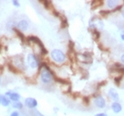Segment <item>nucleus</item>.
<instances>
[{"label": "nucleus", "instance_id": "nucleus-1", "mask_svg": "<svg viewBox=\"0 0 124 116\" xmlns=\"http://www.w3.org/2000/svg\"><path fill=\"white\" fill-rule=\"evenodd\" d=\"M40 76H41V80L44 83H49L52 82V74L51 73L50 69L48 67L44 65V67L41 69V74H40Z\"/></svg>", "mask_w": 124, "mask_h": 116}, {"label": "nucleus", "instance_id": "nucleus-2", "mask_svg": "<svg viewBox=\"0 0 124 116\" xmlns=\"http://www.w3.org/2000/svg\"><path fill=\"white\" fill-rule=\"evenodd\" d=\"M51 56H52V59L58 63H62L66 59V55L60 50H53L51 53Z\"/></svg>", "mask_w": 124, "mask_h": 116}, {"label": "nucleus", "instance_id": "nucleus-3", "mask_svg": "<svg viewBox=\"0 0 124 116\" xmlns=\"http://www.w3.org/2000/svg\"><path fill=\"white\" fill-rule=\"evenodd\" d=\"M28 63H29V67L32 68H36L39 66L38 59H36V57L34 54H29L28 56Z\"/></svg>", "mask_w": 124, "mask_h": 116}, {"label": "nucleus", "instance_id": "nucleus-4", "mask_svg": "<svg viewBox=\"0 0 124 116\" xmlns=\"http://www.w3.org/2000/svg\"><path fill=\"white\" fill-rule=\"evenodd\" d=\"M28 39H29V41L33 42V43H36V44H38L39 47L41 48L42 53H43V54H46V53H47V51L45 50V48H44V45H43L42 42L40 41V39H38L37 37H36V36H29V37Z\"/></svg>", "mask_w": 124, "mask_h": 116}, {"label": "nucleus", "instance_id": "nucleus-5", "mask_svg": "<svg viewBox=\"0 0 124 116\" xmlns=\"http://www.w3.org/2000/svg\"><path fill=\"white\" fill-rule=\"evenodd\" d=\"M94 103L98 108H105L106 107V100L103 97L101 96H98L96 97L95 99H94Z\"/></svg>", "mask_w": 124, "mask_h": 116}, {"label": "nucleus", "instance_id": "nucleus-6", "mask_svg": "<svg viewBox=\"0 0 124 116\" xmlns=\"http://www.w3.org/2000/svg\"><path fill=\"white\" fill-rule=\"evenodd\" d=\"M25 105L29 108H35V107L37 106V101L33 98H28L25 100Z\"/></svg>", "mask_w": 124, "mask_h": 116}, {"label": "nucleus", "instance_id": "nucleus-7", "mask_svg": "<svg viewBox=\"0 0 124 116\" xmlns=\"http://www.w3.org/2000/svg\"><path fill=\"white\" fill-rule=\"evenodd\" d=\"M5 96H9V98H10L11 100L14 101V102H18L20 100V98H21V96L20 94L16 92H12V91H8V92L5 93Z\"/></svg>", "mask_w": 124, "mask_h": 116}, {"label": "nucleus", "instance_id": "nucleus-8", "mask_svg": "<svg viewBox=\"0 0 124 116\" xmlns=\"http://www.w3.org/2000/svg\"><path fill=\"white\" fill-rule=\"evenodd\" d=\"M112 110H113L114 113H115V114H119V113L122 112V107L120 103H118V102H114V103L112 104Z\"/></svg>", "mask_w": 124, "mask_h": 116}, {"label": "nucleus", "instance_id": "nucleus-9", "mask_svg": "<svg viewBox=\"0 0 124 116\" xmlns=\"http://www.w3.org/2000/svg\"><path fill=\"white\" fill-rule=\"evenodd\" d=\"M29 28V23L25 20H22L18 23V29H21V31H26Z\"/></svg>", "mask_w": 124, "mask_h": 116}, {"label": "nucleus", "instance_id": "nucleus-10", "mask_svg": "<svg viewBox=\"0 0 124 116\" xmlns=\"http://www.w3.org/2000/svg\"><path fill=\"white\" fill-rule=\"evenodd\" d=\"M109 95H110V97L112 98V99H114L115 102H117V101L119 100V94L117 93V91L114 89H110L109 90Z\"/></svg>", "mask_w": 124, "mask_h": 116}, {"label": "nucleus", "instance_id": "nucleus-11", "mask_svg": "<svg viewBox=\"0 0 124 116\" xmlns=\"http://www.w3.org/2000/svg\"><path fill=\"white\" fill-rule=\"evenodd\" d=\"M0 98H1V103H2V105L4 106H9V104H10V100H9V98H6V96H1L0 97Z\"/></svg>", "mask_w": 124, "mask_h": 116}, {"label": "nucleus", "instance_id": "nucleus-12", "mask_svg": "<svg viewBox=\"0 0 124 116\" xmlns=\"http://www.w3.org/2000/svg\"><path fill=\"white\" fill-rule=\"evenodd\" d=\"M106 4H107V6H108V7L114 8L116 6L117 1H114V0H108V1L106 2Z\"/></svg>", "mask_w": 124, "mask_h": 116}, {"label": "nucleus", "instance_id": "nucleus-13", "mask_svg": "<svg viewBox=\"0 0 124 116\" xmlns=\"http://www.w3.org/2000/svg\"><path fill=\"white\" fill-rule=\"evenodd\" d=\"M13 108H16V109H21L23 107V105L21 103V102H14L13 105Z\"/></svg>", "mask_w": 124, "mask_h": 116}, {"label": "nucleus", "instance_id": "nucleus-14", "mask_svg": "<svg viewBox=\"0 0 124 116\" xmlns=\"http://www.w3.org/2000/svg\"><path fill=\"white\" fill-rule=\"evenodd\" d=\"M8 67H9V69H10L11 71H12V72H13V73H17V68H15V67H13L11 64L8 65Z\"/></svg>", "mask_w": 124, "mask_h": 116}, {"label": "nucleus", "instance_id": "nucleus-15", "mask_svg": "<svg viewBox=\"0 0 124 116\" xmlns=\"http://www.w3.org/2000/svg\"><path fill=\"white\" fill-rule=\"evenodd\" d=\"M13 5H14V6H16V7H20V2H19V1H17V0H13Z\"/></svg>", "mask_w": 124, "mask_h": 116}, {"label": "nucleus", "instance_id": "nucleus-16", "mask_svg": "<svg viewBox=\"0 0 124 116\" xmlns=\"http://www.w3.org/2000/svg\"><path fill=\"white\" fill-rule=\"evenodd\" d=\"M20 115V114H19V112H13L12 113V114H11V116H19Z\"/></svg>", "mask_w": 124, "mask_h": 116}, {"label": "nucleus", "instance_id": "nucleus-17", "mask_svg": "<svg viewBox=\"0 0 124 116\" xmlns=\"http://www.w3.org/2000/svg\"><path fill=\"white\" fill-rule=\"evenodd\" d=\"M95 116H107L106 114H104V113H101V114H96Z\"/></svg>", "mask_w": 124, "mask_h": 116}, {"label": "nucleus", "instance_id": "nucleus-18", "mask_svg": "<svg viewBox=\"0 0 124 116\" xmlns=\"http://www.w3.org/2000/svg\"><path fill=\"white\" fill-rule=\"evenodd\" d=\"M121 38H122V41H124V31L122 32V34H121Z\"/></svg>", "mask_w": 124, "mask_h": 116}, {"label": "nucleus", "instance_id": "nucleus-19", "mask_svg": "<svg viewBox=\"0 0 124 116\" xmlns=\"http://www.w3.org/2000/svg\"><path fill=\"white\" fill-rule=\"evenodd\" d=\"M121 59H122V63H124V54H122V58H121Z\"/></svg>", "mask_w": 124, "mask_h": 116}, {"label": "nucleus", "instance_id": "nucleus-20", "mask_svg": "<svg viewBox=\"0 0 124 116\" xmlns=\"http://www.w3.org/2000/svg\"><path fill=\"white\" fill-rule=\"evenodd\" d=\"M122 16H123V18H124V9H123V11H122Z\"/></svg>", "mask_w": 124, "mask_h": 116}, {"label": "nucleus", "instance_id": "nucleus-21", "mask_svg": "<svg viewBox=\"0 0 124 116\" xmlns=\"http://www.w3.org/2000/svg\"><path fill=\"white\" fill-rule=\"evenodd\" d=\"M0 51H1V44H0Z\"/></svg>", "mask_w": 124, "mask_h": 116}, {"label": "nucleus", "instance_id": "nucleus-22", "mask_svg": "<svg viewBox=\"0 0 124 116\" xmlns=\"http://www.w3.org/2000/svg\"><path fill=\"white\" fill-rule=\"evenodd\" d=\"M0 103H1V98H0Z\"/></svg>", "mask_w": 124, "mask_h": 116}, {"label": "nucleus", "instance_id": "nucleus-23", "mask_svg": "<svg viewBox=\"0 0 124 116\" xmlns=\"http://www.w3.org/2000/svg\"><path fill=\"white\" fill-rule=\"evenodd\" d=\"M0 83H1V78H0Z\"/></svg>", "mask_w": 124, "mask_h": 116}]
</instances>
